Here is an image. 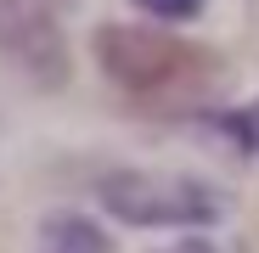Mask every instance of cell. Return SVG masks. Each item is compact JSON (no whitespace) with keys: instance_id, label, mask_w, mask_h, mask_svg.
<instances>
[{"instance_id":"cell-1","label":"cell","mask_w":259,"mask_h":253,"mask_svg":"<svg viewBox=\"0 0 259 253\" xmlns=\"http://www.w3.org/2000/svg\"><path fill=\"white\" fill-rule=\"evenodd\" d=\"M96 62L130 96H175L214 73V51L175 39L163 28H130V23L96 28Z\"/></svg>"},{"instance_id":"cell-2","label":"cell","mask_w":259,"mask_h":253,"mask_svg":"<svg viewBox=\"0 0 259 253\" xmlns=\"http://www.w3.org/2000/svg\"><path fill=\"white\" fill-rule=\"evenodd\" d=\"M102 203L113 208L118 220L130 225H208L220 214V191L203 186V180H175V175H136V169H124V175H107L102 186Z\"/></svg>"},{"instance_id":"cell-3","label":"cell","mask_w":259,"mask_h":253,"mask_svg":"<svg viewBox=\"0 0 259 253\" xmlns=\"http://www.w3.org/2000/svg\"><path fill=\"white\" fill-rule=\"evenodd\" d=\"M0 57L34 73V84H62L68 79V45L51 0H0Z\"/></svg>"},{"instance_id":"cell-4","label":"cell","mask_w":259,"mask_h":253,"mask_svg":"<svg viewBox=\"0 0 259 253\" xmlns=\"http://www.w3.org/2000/svg\"><path fill=\"white\" fill-rule=\"evenodd\" d=\"M39 253H107V236H102L91 220L62 214V220L46 225V242H39Z\"/></svg>"},{"instance_id":"cell-5","label":"cell","mask_w":259,"mask_h":253,"mask_svg":"<svg viewBox=\"0 0 259 253\" xmlns=\"http://www.w3.org/2000/svg\"><path fill=\"white\" fill-rule=\"evenodd\" d=\"M141 6H152L158 17H192V12L203 6V0H141Z\"/></svg>"},{"instance_id":"cell-6","label":"cell","mask_w":259,"mask_h":253,"mask_svg":"<svg viewBox=\"0 0 259 253\" xmlns=\"http://www.w3.org/2000/svg\"><path fill=\"white\" fill-rule=\"evenodd\" d=\"M237 135H242V141H248V146H259V107H253V113H242V118H237Z\"/></svg>"},{"instance_id":"cell-7","label":"cell","mask_w":259,"mask_h":253,"mask_svg":"<svg viewBox=\"0 0 259 253\" xmlns=\"http://www.w3.org/2000/svg\"><path fill=\"white\" fill-rule=\"evenodd\" d=\"M175 253H208V247H175Z\"/></svg>"}]
</instances>
